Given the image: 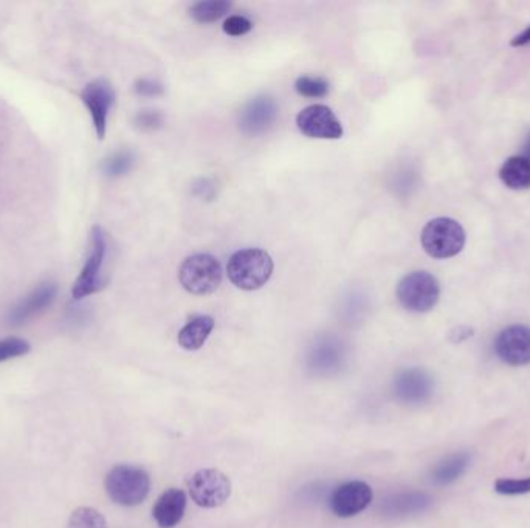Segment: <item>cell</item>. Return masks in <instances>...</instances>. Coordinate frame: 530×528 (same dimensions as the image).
I'll return each mask as SVG.
<instances>
[{
	"label": "cell",
	"instance_id": "52a82bcc",
	"mask_svg": "<svg viewBox=\"0 0 530 528\" xmlns=\"http://www.w3.org/2000/svg\"><path fill=\"white\" fill-rule=\"evenodd\" d=\"M107 242L106 234L100 227H93L90 234V253L81 270L80 276L73 284L72 295L75 299L87 298L103 287L101 282V270H103L104 258H106Z\"/></svg>",
	"mask_w": 530,
	"mask_h": 528
},
{
	"label": "cell",
	"instance_id": "277c9868",
	"mask_svg": "<svg viewBox=\"0 0 530 528\" xmlns=\"http://www.w3.org/2000/svg\"><path fill=\"white\" fill-rule=\"evenodd\" d=\"M420 240L431 258L448 259L461 253L465 245V231L455 219L438 217L425 225Z\"/></svg>",
	"mask_w": 530,
	"mask_h": 528
},
{
	"label": "cell",
	"instance_id": "ac0fdd59",
	"mask_svg": "<svg viewBox=\"0 0 530 528\" xmlns=\"http://www.w3.org/2000/svg\"><path fill=\"white\" fill-rule=\"evenodd\" d=\"M214 329V319L208 315H199L191 318L177 336L180 346L185 350H199L207 343Z\"/></svg>",
	"mask_w": 530,
	"mask_h": 528
},
{
	"label": "cell",
	"instance_id": "7a4b0ae2",
	"mask_svg": "<svg viewBox=\"0 0 530 528\" xmlns=\"http://www.w3.org/2000/svg\"><path fill=\"white\" fill-rule=\"evenodd\" d=\"M104 487L115 504L137 507L148 498L151 477L142 468L118 465L107 474Z\"/></svg>",
	"mask_w": 530,
	"mask_h": 528
},
{
	"label": "cell",
	"instance_id": "8fae6325",
	"mask_svg": "<svg viewBox=\"0 0 530 528\" xmlns=\"http://www.w3.org/2000/svg\"><path fill=\"white\" fill-rule=\"evenodd\" d=\"M345 344L334 335H323L315 340L307 355V367L312 374L331 377L345 364Z\"/></svg>",
	"mask_w": 530,
	"mask_h": 528
},
{
	"label": "cell",
	"instance_id": "2e32d148",
	"mask_svg": "<svg viewBox=\"0 0 530 528\" xmlns=\"http://www.w3.org/2000/svg\"><path fill=\"white\" fill-rule=\"evenodd\" d=\"M433 504L430 494L422 491H403L383 501L380 511L385 518L397 519L424 513Z\"/></svg>",
	"mask_w": 530,
	"mask_h": 528
},
{
	"label": "cell",
	"instance_id": "f546056e",
	"mask_svg": "<svg viewBox=\"0 0 530 528\" xmlns=\"http://www.w3.org/2000/svg\"><path fill=\"white\" fill-rule=\"evenodd\" d=\"M510 44H512L513 47H523V45L530 44V25L523 31V33L515 36Z\"/></svg>",
	"mask_w": 530,
	"mask_h": 528
},
{
	"label": "cell",
	"instance_id": "ba28073f",
	"mask_svg": "<svg viewBox=\"0 0 530 528\" xmlns=\"http://www.w3.org/2000/svg\"><path fill=\"white\" fill-rule=\"evenodd\" d=\"M81 100L89 109L97 137L104 140L107 132V120L115 103V90L104 78L93 79L81 92Z\"/></svg>",
	"mask_w": 530,
	"mask_h": 528
},
{
	"label": "cell",
	"instance_id": "f1b7e54d",
	"mask_svg": "<svg viewBox=\"0 0 530 528\" xmlns=\"http://www.w3.org/2000/svg\"><path fill=\"white\" fill-rule=\"evenodd\" d=\"M135 92L140 96H159L163 93V86L152 79H138Z\"/></svg>",
	"mask_w": 530,
	"mask_h": 528
},
{
	"label": "cell",
	"instance_id": "603a6c76",
	"mask_svg": "<svg viewBox=\"0 0 530 528\" xmlns=\"http://www.w3.org/2000/svg\"><path fill=\"white\" fill-rule=\"evenodd\" d=\"M67 528H107V522L95 508L81 507L70 515Z\"/></svg>",
	"mask_w": 530,
	"mask_h": 528
},
{
	"label": "cell",
	"instance_id": "484cf974",
	"mask_svg": "<svg viewBox=\"0 0 530 528\" xmlns=\"http://www.w3.org/2000/svg\"><path fill=\"white\" fill-rule=\"evenodd\" d=\"M495 491L504 496H520L530 493V477L526 479H498L495 482Z\"/></svg>",
	"mask_w": 530,
	"mask_h": 528
},
{
	"label": "cell",
	"instance_id": "8992f818",
	"mask_svg": "<svg viewBox=\"0 0 530 528\" xmlns=\"http://www.w3.org/2000/svg\"><path fill=\"white\" fill-rule=\"evenodd\" d=\"M191 499L202 508L224 505L231 494V482L222 471L205 468L188 479Z\"/></svg>",
	"mask_w": 530,
	"mask_h": 528
},
{
	"label": "cell",
	"instance_id": "cb8c5ba5",
	"mask_svg": "<svg viewBox=\"0 0 530 528\" xmlns=\"http://www.w3.org/2000/svg\"><path fill=\"white\" fill-rule=\"evenodd\" d=\"M295 90L306 98H323L329 92V83L320 76L304 75L296 79Z\"/></svg>",
	"mask_w": 530,
	"mask_h": 528
},
{
	"label": "cell",
	"instance_id": "7402d4cb",
	"mask_svg": "<svg viewBox=\"0 0 530 528\" xmlns=\"http://www.w3.org/2000/svg\"><path fill=\"white\" fill-rule=\"evenodd\" d=\"M135 163V155L132 151L114 152L111 157H107L103 163V172L106 177L118 179L131 171Z\"/></svg>",
	"mask_w": 530,
	"mask_h": 528
},
{
	"label": "cell",
	"instance_id": "e0dca14e",
	"mask_svg": "<svg viewBox=\"0 0 530 528\" xmlns=\"http://www.w3.org/2000/svg\"><path fill=\"white\" fill-rule=\"evenodd\" d=\"M186 510V494L177 488H169L157 499L152 516L160 528H174L180 524Z\"/></svg>",
	"mask_w": 530,
	"mask_h": 528
},
{
	"label": "cell",
	"instance_id": "83f0119b",
	"mask_svg": "<svg viewBox=\"0 0 530 528\" xmlns=\"http://www.w3.org/2000/svg\"><path fill=\"white\" fill-rule=\"evenodd\" d=\"M163 123V117L157 110H143L135 117V124L143 131H154Z\"/></svg>",
	"mask_w": 530,
	"mask_h": 528
},
{
	"label": "cell",
	"instance_id": "6da1fadb",
	"mask_svg": "<svg viewBox=\"0 0 530 528\" xmlns=\"http://www.w3.org/2000/svg\"><path fill=\"white\" fill-rule=\"evenodd\" d=\"M228 279L231 284L245 290L253 292L264 287L272 278L273 261L267 251L259 248H245L236 251L231 256L227 265Z\"/></svg>",
	"mask_w": 530,
	"mask_h": 528
},
{
	"label": "cell",
	"instance_id": "9a60e30c",
	"mask_svg": "<svg viewBox=\"0 0 530 528\" xmlns=\"http://www.w3.org/2000/svg\"><path fill=\"white\" fill-rule=\"evenodd\" d=\"M58 295V287L53 282H45L35 288L30 295L25 296L18 306L11 310L8 315V323L11 326H21L27 323L28 319L35 318L39 313L44 312L47 307L52 306Z\"/></svg>",
	"mask_w": 530,
	"mask_h": 528
},
{
	"label": "cell",
	"instance_id": "4fadbf2b",
	"mask_svg": "<svg viewBox=\"0 0 530 528\" xmlns=\"http://www.w3.org/2000/svg\"><path fill=\"white\" fill-rule=\"evenodd\" d=\"M374 499L372 488L362 480H351L335 488L331 494V510L338 518H352L362 513Z\"/></svg>",
	"mask_w": 530,
	"mask_h": 528
},
{
	"label": "cell",
	"instance_id": "5b68a950",
	"mask_svg": "<svg viewBox=\"0 0 530 528\" xmlns=\"http://www.w3.org/2000/svg\"><path fill=\"white\" fill-rule=\"evenodd\" d=\"M439 296L441 287L438 279L428 271H413L397 285V299L408 312H430L438 304Z\"/></svg>",
	"mask_w": 530,
	"mask_h": 528
},
{
	"label": "cell",
	"instance_id": "d4e9b609",
	"mask_svg": "<svg viewBox=\"0 0 530 528\" xmlns=\"http://www.w3.org/2000/svg\"><path fill=\"white\" fill-rule=\"evenodd\" d=\"M30 349L28 341L22 340L18 336H10V338L0 340V363L13 360V358L24 357L30 352Z\"/></svg>",
	"mask_w": 530,
	"mask_h": 528
},
{
	"label": "cell",
	"instance_id": "44dd1931",
	"mask_svg": "<svg viewBox=\"0 0 530 528\" xmlns=\"http://www.w3.org/2000/svg\"><path fill=\"white\" fill-rule=\"evenodd\" d=\"M231 4L227 0H207V2H197L191 7V18L200 24H210L219 21L222 16L230 11Z\"/></svg>",
	"mask_w": 530,
	"mask_h": 528
},
{
	"label": "cell",
	"instance_id": "d6986e66",
	"mask_svg": "<svg viewBox=\"0 0 530 528\" xmlns=\"http://www.w3.org/2000/svg\"><path fill=\"white\" fill-rule=\"evenodd\" d=\"M470 462H472V456H470L467 451L450 454V456L444 457V459L434 467V470L431 471V480H433V484L439 485V487L453 484V482H456V480L467 471Z\"/></svg>",
	"mask_w": 530,
	"mask_h": 528
},
{
	"label": "cell",
	"instance_id": "3957f363",
	"mask_svg": "<svg viewBox=\"0 0 530 528\" xmlns=\"http://www.w3.org/2000/svg\"><path fill=\"white\" fill-rule=\"evenodd\" d=\"M179 279L191 295H211L222 284L221 262L211 254H193L180 265Z\"/></svg>",
	"mask_w": 530,
	"mask_h": 528
},
{
	"label": "cell",
	"instance_id": "7c38bea8",
	"mask_svg": "<svg viewBox=\"0 0 530 528\" xmlns=\"http://www.w3.org/2000/svg\"><path fill=\"white\" fill-rule=\"evenodd\" d=\"M278 118V106L269 95H259L248 101L239 114V129L247 137H259L272 129Z\"/></svg>",
	"mask_w": 530,
	"mask_h": 528
},
{
	"label": "cell",
	"instance_id": "4316f807",
	"mask_svg": "<svg viewBox=\"0 0 530 528\" xmlns=\"http://www.w3.org/2000/svg\"><path fill=\"white\" fill-rule=\"evenodd\" d=\"M252 28V21L245 18V16H230V18L224 22L225 33H227L228 36H233V38L247 35L248 31L252 30Z\"/></svg>",
	"mask_w": 530,
	"mask_h": 528
},
{
	"label": "cell",
	"instance_id": "9c48e42d",
	"mask_svg": "<svg viewBox=\"0 0 530 528\" xmlns=\"http://www.w3.org/2000/svg\"><path fill=\"white\" fill-rule=\"evenodd\" d=\"M393 392L403 405H424L433 397L434 380L425 369L408 367L394 378Z\"/></svg>",
	"mask_w": 530,
	"mask_h": 528
},
{
	"label": "cell",
	"instance_id": "4dcf8cb0",
	"mask_svg": "<svg viewBox=\"0 0 530 528\" xmlns=\"http://www.w3.org/2000/svg\"><path fill=\"white\" fill-rule=\"evenodd\" d=\"M521 157L526 158L527 162H530V134L527 135L526 143H524L523 154H521Z\"/></svg>",
	"mask_w": 530,
	"mask_h": 528
},
{
	"label": "cell",
	"instance_id": "ffe728a7",
	"mask_svg": "<svg viewBox=\"0 0 530 528\" xmlns=\"http://www.w3.org/2000/svg\"><path fill=\"white\" fill-rule=\"evenodd\" d=\"M500 179L510 189L530 188V162L521 155L507 158L501 166Z\"/></svg>",
	"mask_w": 530,
	"mask_h": 528
},
{
	"label": "cell",
	"instance_id": "5bb4252c",
	"mask_svg": "<svg viewBox=\"0 0 530 528\" xmlns=\"http://www.w3.org/2000/svg\"><path fill=\"white\" fill-rule=\"evenodd\" d=\"M495 352L509 366H526L530 363V327L513 324L501 330L495 341Z\"/></svg>",
	"mask_w": 530,
	"mask_h": 528
},
{
	"label": "cell",
	"instance_id": "30bf717a",
	"mask_svg": "<svg viewBox=\"0 0 530 528\" xmlns=\"http://www.w3.org/2000/svg\"><path fill=\"white\" fill-rule=\"evenodd\" d=\"M301 134L318 140H338L343 137V126L337 115L323 104H314L301 110L296 117Z\"/></svg>",
	"mask_w": 530,
	"mask_h": 528
}]
</instances>
